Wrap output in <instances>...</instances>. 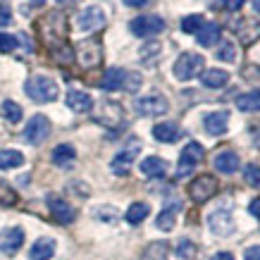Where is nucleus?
<instances>
[{
	"mask_svg": "<svg viewBox=\"0 0 260 260\" xmlns=\"http://www.w3.org/2000/svg\"><path fill=\"white\" fill-rule=\"evenodd\" d=\"M253 10H255V12L260 15V0H253Z\"/></svg>",
	"mask_w": 260,
	"mask_h": 260,
	"instance_id": "47",
	"label": "nucleus"
},
{
	"mask_svg": "<svg viewBox=\"0 0 260 260\" xmlns=\"http://www.w3.org/2000/svg\"><path fill=\"white\" fill-rule=\"evenodd\" d=\"M203 126L210 136H224L229 129V112H224V110L208 112L203 117Z\"/></svg>",
	"mask_w": 260,
	"mask_h": 260,
	"instance_id": "17",
	"label": "nucleus"
},
{
	"mask_svg": "<svg viewBox=\"0 0 260 260\" xmlns=\"http://www.w3.org/2000/svg\"><path fill=\"white\" fill-rule=\"evenodd\" d=\"M215 170L222 174H234L239 170V155L234 150H220L215 155Z\"/></svg>",
	"mask_w": 260,
	"mask_h": 260,
	"instance_id": "22",
	"label": "nucleus"
},
{
	"mask_svg": "<svg viewBox=\"0 0 260 260\" xmlns=\"http://www.w3.org/2000/svg\"><path fill=\"white\" fill-rule=\"evenodd\" d=\"M141 84H143V79H141V74H139V72L126 70V74H124V91L126 93H136V91L141 88Z\"/></svg>",
	"mask_w": 260,
	"mask_h": 260,
	"instance_id": "37",
	"label": "nucleus"
},
{
	"mask_svg": "<svg viewBox=\"0 0 260 260\" xmlns=\"http://www.w3.org/2000/svg\"><path fill=\"white\" fill-rule=\"evenodd\" d=\"M64 103H67V108H70L72 112H79V115L93 110V98H91L86 91H79V88H72V91H67Z\"/></svg>",
	"mask_w": 260,
	"mask_h": 260,
	"instance_id": "18",
	"label": "nucleus"
},
{
	"mask_svg": "<svg viewBox=\"0 0 260 260\" xmlns=\"http://www.w3.org/2000/svg\"><path fill=\"white\" fill-rule=\"evenodd\" d=\"M244 260H260V246H251V248H246Z\"/></svg>",
	"mask_w": 260,
	"mask_h": 260,
	"instance_id": "43",
	"label": "nucleus"
},
{
	"mask_svg": "<svg viewBox=\"0 0 260 260\" xmlns=\"http://www.w3.org/2000/svg\"><path fill=\"white\" fill-rule=\"evenodd\" d=\"M74 158H77V150H74V146H70V143H60V146H55V148H53V155H50V160H53L57 167L72 165Z\"/></svg>",
	"mask_w": 260,
	"mask_h": 260,
	"instance_id": "27",
	"label": "nucleus"
},
{
	"mask_svg": "<svg viewBox=\"0 0 260 260\" xmlns=\"http://www.w3.org/2000/svg\"><path fill=\"white\" fill-rule=\"evenodd\" d=\"M93 217H98L103 222H117L119 210L112 208V205H98V208H93Z\"/></svg>",
	"mask_w": 260,
	"mask_h": 260,
	"instance_id": "36",
	"label": "nucleus"
},
{
	"mask_svg": "<svg viewBox=\"0 0 260 260\" xmlns=\"http://www.w3.org/2000/svg\"><path fill=\"white\" fill-rule=\"evenodd\" d=\"M203 155H205V150H203V146L201 143H196V141H191V143H186L184 146V150H181V155H179V165H177V177H189L191 172H193V167L203 160Z\"/></svg>",
	"mask_w": 260,
	"mask_h": 260,
	"instance_id": "7",
	"label": "nucleus"
},
{
	"mask_svg": "<svg viewBox=\"0 0 260 260\" xmlns=\"http://www.w3.org/2000/svg\"><path fill=\"white\" fill-rule=\"evenodd\" d=\"M12 24V10L8 3H0V26H10Z\"/></svg>",
	"mask_w": 260,
	"mask_h": 260,
	"instance_id": "40",
	"label": "nucleus"
},
{
	"mask_svg": "<svg viewBox=\"0 0 260 260\" xmlns=\"http://www.w3.org/2000/svg\"><path fill=\"white\" fill-rule=\"evenodd\" d=\"M179 203H170L167 208H162L160 210V215L155 217V227L160 229V232H172L174 224H177V213H179Z\"/></svg>",
	"mask_w": 260,
	"mask_h": 260,
	"instance_id": "24",
	"label": "nucleus"
},
{
	"mask_svg": "<svg viewBox=\"0 0 260 260\" xmlns=\"http://www.w3.org/2000/svg\"><path fill=\"white\" fill-rule=\"evenodd\" d=\"M77 26H79V31H86V34L103 29L105 26V12H103V8H98V5L84 8L79 12V17H77Z\"/></svg>",
	"mask_w": 260,
	"mask_h": 260,
	"instance_id": "11",
	"label": "nucleus"
},
{
	"mask_svg": "<svg viewBox=\"0 0 260 260\" xmlns=\"http://www.w3.org/2000/svg\"><path fill=\"white\" fill-rule=\"evenodd\" d=\"M248 213H251L253 217H258V220H260V198H253L251 203H248Z\"/></svg>",
	"mask_w": 260,
	"mask_h": 260,
	"instance_id": "44",
	"label": "nucleus"
},
{
	"mask_svg": "<svg viewBox=\"0 0 260 260\" xmlns=\"http://www.w3.org/2000/svg\"><path fill=\"white\" fill-rule=\"evenodd\" d=\"M50 136V119L46 115H34L24 126V141L31 146H41Z\"/></svg>",
	"mask_w": 260,
	"mask_h": 260,
	"instance_id": "8",
	"label": "nucleus"
},
{
	"mask_svg": "<svg viewBox=\"0 0 260 260\" xmlns=\"http://www.w3.org/2000/svg\"><path fill=\"white\" fill-rule=\"evenodd\" d=\"M208 227H210V232L217 234V237H232L237 224H234V217H232L229 210L217 208V210H213V213L208 215Z\"/></svg>",
	"mask_w": 260,
	"mask_h": 260,
	"instance_id": "10",
	"label": "nucleus"
},
{
	"mask_svg": "<svg viewBox=\"0 0 260 260\" xmlns=\"http://www.w3.org/2000/svg\"><path fill=\"white\" fill-rule=\"evenodd\" d=\"M129 31L139 36V39H148V36H158L160 31H165V19L158 15H141L134 17L129 22Z\"/></svg>",
	"mask_w": 260,
	"mask_h": 260,
	"instance_id": "4",
	"label": "nucleus"
},
{
	"mask_svg": "<svg viewBox=\"0 0 260 260\" xmlns=\"http://www.w3.org/2000/svg\"><path fill=\"white\" fill-rule=\"evenodd\" d=\"M244 179H246V184H248V186H253V189H260V167L258 165H246Z\"/></svg>",
	"mask_w": 260,
	"mask_h": 260,
	"instance_id": "38",
	"label": "nucleus"
},
{
	"mask_svg": "<svg viewBox=\"0 0 260 260\" xmlns=\"http://www.w3.org/2000/svg\"><path fill=\"white\" fill-rule=\"evenodd\" d=\"M160 53V43H148V46L141 48V57L143 60H150V57H155Z\"/></svg>",
	"mask_w": 260,
	"mask_h": 260,
	"instance_id": "41",
	"label": "nucleus"
},
{
	"mask_svg": "<svg viewBox=\"0 0 260 260\" xmlns=\"http://www.w3.org/2000/svg\"><path fill=\"white\" fill-rule=\"evenodd\" d=\"M24 91L34 103H53L60 95L55 79H50L46 74H34L31 79L24 84Z\"/></svg>",
	"mask_w": 260,
	"mask_h": 260,
	"instance_id": "1",
	"label": "nucleus"
},
{
	"mask_svg": "<svg viewBox=\"0 0 260 260\" xmlns=\"http://www.w3.org/2000/svg\"><path fill=\"white\" fill-rule=\"evenodd\" d=\"M41 31L46 34V43L50 46V50H55L57 43L67 46V24H64L62 12H50L46 19H41Z\"/></svg>",
	"mask_w": 260,
	"mask_h": 260,
	"instance_id": "2",
	"label": "nucleus"
},
{
	"mask_svg": "<svg viewBox=\"0 0 260 260\" xmlns=\"http://www.w3.org/2000/svg\"><path fill=\"white\" fill-rule=\"evenodd\" d=\"M77 60H79L86 70H91V67H95V64H101L103 60V48L98 41H81L79 48H77Z\"/></svg>",
	"mask_w": 260,
	"mask_h": 260,
	"instance_id": "13",
	"label": "nucleus"
},
{
	"mask_svg": "<svg viewBox=\"0 0 260 260\" xmlns=\"http://www.w3.org/2000/svg\"><path fill=\"white\" fill-rule=\"evenodd\" d=\"M43 3H46V0H34V5H43Z\"/></svg>",
	"mask_w": 260,
	"mask_h": 260,
	"instance_id": "48",
	"label": "nucleus"
},
{
	"mask_svg": "<svg viewBox=\"0 0 260 260\" xmlns=\"http://www.w3.org/2000/svg\"><path fill=\"white\" fill-rule=\"evenodd\" d=\"M217 60L222 62H237V46L234 41H222L217 48Z\"/></svg>",
	"mask_w": 260,
	"mask_h": 260,
	"instance_id": "35",
	"label": "nucleus"
},
{
	"mask_svg": "<svg viewBox=\"0 0 260 260\" xmlns=\"http://www.w3.org/2000/svg\"><path fill=\"white\" fill-rule=\"evenodd\" d=\"M24 246V229L22 227H8L0 232V253L3 255H15Z\"/></svg>",
	"mask_w": 260,
	"mask_h": 260,
	"instance_id": "14",
	"label": "nucleus"
},
{
	"mask_svg": "<svg viewBox=\"0 0 260 260\" xmlns=\"http://www.w3.org/2000/svg\"><path fill=\"white\" fill-rule=\"evenodd\" d=\"M205 24V19L201 15H186L184 19H181V31L184 34H198L201 31V26Z\"/></svg>",
	"mask_w": 260,
	"mask_h": 260,
	"instance_id": "34",
	"label": "nucleus"
},
{
	"mask_svg": "<svg viewBox=\"0 0 260 260\" xmlns=\"http://www.w3.org/2000/svg\"><path fill=\"white\" fill-rule=\"evenodd\" d=\"M237 108L241 112H260V91H248L237 98Z\"/></svg>",
	"mask_w": 260,
	"mask_h": 260,
	"instance_id": "29",
	"label": "nucleus"
},
{
	"mask_svg": "<svg viewBox=\"0 0 260 260\" xmlns=\"http://www.w3.org/2000/svg\"><path fill=\"white\" fill-rule=\"evenodd\" d=\"M46 203H48V210L53 213V217H55L60 224H72V222L77 220V210H74L64 198L57 196V193H48Z\"/></svg>",
	"mask_w": 260,
	"mask_h": 260,
	"instance_id": "12",
	"label": "nucleus"
},
{
	"mask_svg": "<svg viewBox=\"0 0 260 260\" xmlns=\"http://www.w3.org/2000/svg\"><path fill=\"white\" fill-rule=\"evenodd\" d=\"M148 215H150V205L143 203V201H136V203L129 205V210L124 213V220L129 222V224H141Z\"/></svg>",
	"mask_w": 260,
	"mask_h": 260,
	"instance_id": "28",
	"label": "nucleus"
},
{
	"mask_svg": "<svg viewBox=\"0 0 260 260\" xmlns=\"http://www.w3.org/2000/svg\"><path fill=\"white\" fill-rule=\"evenodd\" d=\"M134 110H136V115H141V117H160V115H165V112L170 110V103H167L165 95L150 93V95L136 98Z\"/></svg>",
	"mask_w": 260,
	"mask_h": 260,
	"instance_id": "5",
	"label": "nucleus"
},
{
	"mask_svg": "<svg viewBox=\"0 0 260 260\" xmlns=\"http://www.w3.org/2000/svg\"><path fill=\"white\" fill-rule=\"evenodd\" d=\"M196 251H198V246L191 239H181L179 244H177V248H174V255L179 260H191L196 255Z\"/></svg>",
	"mask_w": 260,
	"mask_h": 260,
	"instance_id": "33",
	"label": "nucleus"
},
{
	"mask_svg": "<svg viewBox=\"0 0 260 260\" xmlns=\"http://www.w3.org/2000/svg\"><path fill=\"white\" fill-rule=\"evenodd\" d=\"M124 74H126V70L110 67V70L103 74L101 86L105 88V91H124Z\"/></svg>",
	"mask_w": 260,
	"mask_h": 260,
	"instance_id": "25",
	"label": "nucleus"
},
{
	"mask_svg": "<svg viewBox=\"0 0 260 260\" xmlns=\"http://www.w3.org/2000/svg\"><path fill=\"white\" fill-rule=\"evenodd\" d=\"M17 46H19L17 36H10V34H3V31H0V53H12Z\"/></svg>",
	"mask_w": 260,
	"mask_h": 260,
	"instance_id": "39",
	"label": "nucleus"
},
{
	"mask_svg": "<svg viewBox=\"0 0 260 260\" xmlns=\"http://www.w3.org/2000/svg\"><path fill=\"white\" fill-rule=\"evenodd\" d=\"M213 260H234V255L229 251H220V253H215L213 255Z\"/></svg>",
	"mask_w": 260,
	"mask_h": 260,
	"instance_id": "46",
	"label": "nucleus"
},
{
	"mask_svg": "<svg viewBox=\"0 0 260 260\" xmlns=\"http://www.w3.org/2000/svg\"><path fill=\"white\" fill-rule=\"evenodd\" d=\"M203 67H205V57L198 55V53L186 50V53H181V55L177 57L172 72L179 81H189V79H196L198 74L203 72Z\"/></svg>",
	"mask_w": 260,
	"mask_h": 260,
	"instance_id": "3",
	"label": "nucleus"
},
{
	"mask_svg": "<svg viewBox=\"0 0 260 260\" xmlns=\"http://www.w3.org/2000/svg\"><path fill=\"white\" fill-rule=\"evenodd\" d=\"M201 84L205 88H224L229 84V72L220 70V67H213V70H205L201 74Z\"/></svg>",
	"mask_w": 260,
	"mask_h": 260,
	"instance_id": "23",
	"label": "nucleus"
},
{
	"mask_svg": "<svg viewBox=\"0 0 260 260\" xmlns=\"http://www.w3.org/2000/svg\"><path fill=\"white\" fill-rule=\"evenodd\" d=\"M232 29L244 46H253L260 39V22H253V19H239L232 24Z\"/></svg>",
	"mask_w": 260,
	"mask_h": 260,
	"instance_id": "16",
	"label": "nucleus"
},
{
	"mask_svg": "<svg viewBox=\"0 0 260 260\" xmlns=\"http://www.w3.org/2000/svg\"><path fill=\"white\" fill-rule=\"evenodd\" d=\"M167 251H170L167 241H153L141 253V260H167Z\"/></svg>",
	"mask_w": 260,
	"mask_h": 260,
	"instance_id": "31",
	"label": "nucleus"
},
{
	"mask_svg": "<svg viewBox=\"0 0 260 260\" xmlns=\"http://www.w3.org/2000/svg\"><path fill=\"white\" fill-rule=\"evenodd\" d=\"M0 115L8 119L10 124H17V122H22L24 110H22V105H17L15 101H3V105H0Z\"/></svg>",
	"mask_w": 260,
	"mask_h": 260,
	"instance_id": "32",
	"label": "nucleus"
},
{
	"mask_svg": "<svg viewBox=\"0 0 260 260\" xmlns=\"http://www.w3.org/2000/svg\"><path fill=\"white\" fill-rule=\"evenodd\" d=\"M139 150H141V141H139V139H129L126 148H124V150H119L117 155L112 158V162H110L112 172L119 174V177L129 174V170H132V165H134L136 155H139Z\"/></svg>",
	"mask_w": 260,
	"mask_h": 260,
	"instance_id": "6",
	"label": "nucleus"
},
{
	"mask_svg": "<svg viewBox=\"0 0 260 260\" xmlns=\"http://www.w3.org/2000/svg\"><path fill=\"white\" fill-rule=\"evenodd\" d=\"M141 174L143 177H150V179H158V177H165L167 174V162L158 155H148V158L141 160Z\"/></svg>",
	"mask_w": 260,
	"mask_h": 260,
	"instance_id": "20",
	"label": "nucleus"
},
{
	"mask_svg": "<svg viewBox=\"0 0 260 260\" xmlns=\"http://www.w3.org/2000/svg\"><path fill=\"white\" fill-rule=\"evenodd\" d=\"M150 0H124V5H129V8H146Z\"/></svg>",
	"mask_w": 260,
	"mask_h": 260,
	"instance_id": "45",
	"label": "nucleus"
},
{
	"mask_svg": "<svg viewBox=\"0 0 260 260\" xmlns=\"http://www.w3.org/2000/svg\"><path fill=\"white\" fill-rule=\"evenodd\" d=\"M215 193H217V179H215L213 174H201V177H196V179L189 184V196H191V201H196V203L210 201Z\"/></svg>",
	"mask_w": 260,
	"mask_h": 260,
	"instance_id": "9",
	"label": "nucleus"
},
{
	"mask_svg": "<svg viewBox=\"0 0 260 260\" xmlns=\"http://www.w3.org/2000/svg\"><path fill=\"white\" fill-rule=\"evenodd\" d=\"M55 239H50V237H41L34 241L31 246V251H29V258L31 260H50L53 255H55Z\"/></svg>",
	"mask_w": 260,
	"mask_h": 260,
	"instance_id": "19",
	"label": "nucleus"
},
{
	"mask_svg": "<svg viewBox=\"0 0 260 260\" xmlns=\"http://www.w3.org/2000/svg\"><path fill=\"white\" fill-rule=\"evenodd\" d=\"M222 31H220V24H215V22H205L203 26H201V31L196 34V41H198V46H203V48H213L220 39Z\"/></svg>",
	"mask_w": 260,
	"mask_h": 260,
	"instance_id": "21",
	"label": "nucleus"
},
{
	"mask_svg": "<svg viewBox=\"0 0 260 260\" xmlns=\"http://www.w3.org/2000/svg\"><path fill=\"white\" fill-rule=\"evenodd\" d=\"M222 3H224V8H227L229 12H239V10L244 8L246 0H222Z\"/></svg>",
	"mask_w": 260,
	"mask_h": 260,
	"instance_id": "42",
	"label": "nucleus"
},
{
	"mask_svg": "<svg viewBox=\"0 0 260 260\" xmlns=\"http://www.w3.org/2000/svg\"><path fill=\"white\" fill-rule=\"evenodd\" d=\"M95 122L110 126V129L119 126L124 122V110H122V105H117V103H112V101H105L101 105V112L95 115Z\"/></svg>",
	"mask_w": 260,
	"mask_h": 260,
	"instance_id": "15",
	"label": "nucleus"
},
{
	"mask_svg": "<svg viewBox=\"0 0 260 260\" xmlns=\"http://www.w3.org/2000/svg\"><path fill=\"white\" fill-rule=\"evenodd\" d=\"M153 136L160 143H174L179 139V126L174 122H160V124L153 126Z\"/></svg>",
	"mask_w": 260,
	"mask_h": 260,
	"instance_id": "26",
	"label": "nucleus"
},
{
	"mask_svg": "<svg viewBox=\"0 0 260 260\" xmlns=\"http://www.w3.org/2000/svg\"><path fill=\"white\" fill-rule=\"evenodd\" d=\"M24 165V155L15 148H3L0 150V170H15Z\"/></svg>",
	"mask_w": 260,
	"mask_h": 260,
	"instance_id": "30",
	"label": "nucleus"
}]
</instances>
